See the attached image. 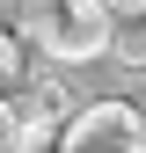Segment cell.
Listing matches in <instances>:
<instances>
[{
	"label": "cell",
	"mask_w": 146,
	"mask_h": 153,
	"mask_svg": "<svg viewBox=\"0 0 146 153\" xmlns=\"http://www.w3.org/2000/svg\"><path fill=\"white\" fill-rule=\"evenodd\" d=\"M59 153H146V109H132L124 95L73 102V117L59 124Z\"/></svg>",
	"instance_id": "3"
},
{
	"label": "cell",
	"mask_w": 146,
	"mask_h": 153,
	"mask_svg": "<svg viewBox=\"0 0 146 153\" xmlns=\"http://www.w3.org/2000/svg\"><path fill=\"white\" fill-rule=\"evenodd\" d=\"M22 44L59 59V66H88L110 44V7H95V0H36L29 22H22Z\"/></svg>",
	"instance_id": "1"
},
{
	"label": "cell",
	"mask_w": 146,
	"mask_h": 153,
	"mask_svg": "<svg viewBox=\"0 0 146 153\" xmlns=\"http://www.w3.org/2000/svg\"><path fill=\"white\" fill-rule=\"evenodd\" d=\"M29 7H36V0H0V22H15V29H22V22H29Z\"/></svg>",
	"instance_id": "6"
},
{
	"label": "cell",
	"mask_w": 146,
	"mask_h": 153,
	"mask_svg": "<svg viewBox=\"0 0 146 153\" xmlns=\"http://www.w3.org/2000/svg\"><path fill=\"white\" fill-rule=\"evenodd\" d=\"M22 59H29V44H22V29H15V22H0V88H15V80L29 73Z\"/></svg>",
	"instance_id": "5"
},
{
	"label": "cell",
	"mask_w": 146,
	"mask_h": 153,
	"mask_svg": "<svg viewBox=\"0 0 146 153\" xmlns=\"http://www.w3.org/2000/svg\"><path fill=\"white\" fill-rule=\"evenodd\" d=\"M102 59L124 66V73H146V0H139V7H124V15H110V44H102Z\"/></svg>",
	"instance_id": "4"
},
{
	"label": "cell",
	"mask_w": 146,
	"mask_h": 153,
	"mask_svg": "<svg viewBox=\"0 0 146 153\" xmlns=\"http://www.w3.org/2000/svg\"><path fill=\"white\" fill-rule=\"evenodd\" d=\"M66 117H73V95H66V80H51V73L44 80L22 73L15 88H0V146L7 153H44Z\"/></svg>",
	"instance_id": "2"
}]
</instances>
